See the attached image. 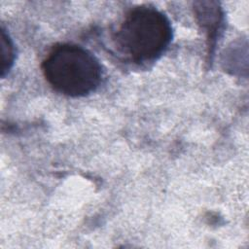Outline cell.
I'll use <instances>...</instances> for the list:
<instances>
[{
  "label": "cell",
  "instance_id": "cell-1",
  "mask_svg": "<svg viewBox=\"0 0 249 249\" xmlns=\"http://www.w3.org/2000/svg\"><path fill=\"white\" fill-rule=\"evenodd\" d=\"M42 71L54 90L71 97L94 91L102 77L96 57L88 50L72 44L53 48L42 63Z\"/></svg>",
  "mask_w": 249,
  "mask_h": 249
},
{
  "label": "cell",
  "instance_id": "cell-2",
  "mask_svg": "<svg viewBox=\"0 0 249 249\" xmlns=\"http://www.w3.org/2000/svg\"><path fill=\"white\" fill-rule=\"evenodd\" d=\"M171 38L169 19L151 6L129 11L117 32L119 46L137 62L157 59L167 49Z\"/></svg>",
  "mask_w": 249,
  "mask_h": 249
},
{
  "label": "cell",
  "instance_id": "cell-3",
  "mask_svg": "<svg viewBox=\"0 0 249 249\" xmlns=\"http://www.w3.org/2000/svg\"><path fill=\"white\" fill-rule=\"evenodd\" d=\"M1 53H2V64H1V75L4 76L12 67L15 58L14 46L11 38L6 31L1 29Z\"/></svg>",
  "mask_w": 249,
  "mask_h": 249
}]
</instances>
